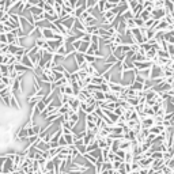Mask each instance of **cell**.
Listing matches in <instances>:
<instances>
[{
	"instance_id": "d4e9b609",
	"label": "cell",
	"mask_w": 174,
	"mask_h": 174,
	"mask_svg": "<svg viewBox=\"0 0 174 174\" xmlns=\"http://www.w3.org/2000/svg\"><path fill=\"white\" fill-rule=\"evenodd\" d=\"M23 1H26V0H23Z\"/></svg>"
},
{
	"instance_id": "7c38bea8",
	"label": "cell",
	"mask_w": 174,
	"mask_h": 174,
	"mask_svg": "<svg viewBox=\"0 0 174 174\" xmlns=\"http://www.w3.org/2000/svg\"><path fill=\"white\" fill-rule=\"evenodd\" d=\"M90 44H91V42H86V41H82V45H80V48L77 49V52H80V53H84V55H86L87 49L90 48Z\"/></svg>"
},
{
	"instance_id": "30bf717a",
	"label": "cell",
	"mask_w": 174,
	"mask_h": 174,
	"mask_svg": "<svg viewBox=\"0 0 174 174\" xmlns=\"http://www.w3.org/2000/svg\"><path fill=\"white\" fill-rule=\"evenodd\" d=\"M44 11H45L46 14H56V11H55V7H53V4H50V3H48L46 1L45 3V6H44Z\"/></svg>"
},
{
	"instance_id": "2e32d148",
	"label": "cell",
	"mask_w": 174,
	"mask_h": 174,
	"mask_svg": "<svg viewBox=\"0 0 174 174\" xmlns=\"http://www.w3.org/2000/svg\"><path fill=\"white\" fill-rule=\"evenodd\" d=\"M71 45H72V46H74V49H75V50H76V52H77V49L80 48V45H82V38H77V39H76V41H74V42H72Z\"/></svg>"
},
{
	"instance_id": "5bb4252c",
	"label": "cell",
	"mask_w": 174,
	"mask_h": 174,
	"mask_svg": "<svg viewBox=\"0 0 174 174\" xmlns=\"http://www.w3.org/2000/svg\"><path fill=\"white\" fill-rule=\"evenodd\" d=\"M53 7H55V11H56V14H57L58 16H60V14H61V11H63V4L57 3V1H55V4H53Z\"/></svg>"
},
{
	"instance_id": "44dd1931",
	"label": "cell",
	"mask_w": 174,
	"mask_h": 174,
	"mask_svg": "<svg viewBox=\"0 0 174 174\" xmlns=\"http://www.w3.org/2000/svg\"><path fill=\"white\" fill-rule=\"evenodd\" d=\"M131 164H132V170L133 171H139V170H140V164H139L137 161H133Z\"/></svg>"
},
{
	"instance_id": "4fadbf2b",
	"label": "cell",
	"mask_w": 174,
	"mask_h": 174,
	"mask_svg": "<svg viewBox=\"0 0 174 174\" xmlns=\"http://www.w3.org/2000/svg\"><path fill=\"white\" fill-rule=\"evenodd\" d=\"M135 23H136V27H144L145 25L144 19H142L140 16H135Z\"/></svg>"
},
{
	"instance_id": "52a82bcc",
	"label": "cell",
	"mask_w": 174,
	"mask_h": 174,
	"mask_svg": "<svg viewBox=\"0 0 174 174\" xmlns=\"http://www.w3.org/2000/svg\"><path fill=\"white\" fill-rule=\"evenodd\" d=\"M164 10H166V12L174 14V3L171 0H164Z\"/></svg>"
},
{
	"instance_id": "3957f363",
	"label": "cell",
	"mask_w": 174,
	"mask_h": 174,
	"mask_svg": "<svg viewBox=\"0 0 174 174\" xmlns=\"http://www.w3.org/2000/svg\"><path fill=\"white\" fill-rule=\"evenodd\" d=\"M154 63L150 61V60H144V61H135V69L136 71H142V69H147V68H151Z\"/></svg>"
},
{
	"instance_id": "ac0fdd59",
	"label": "cell",
	"mask_w": 174,
	"mask_h": 174,
	"mask_svg": "<svg viewBox=\"0 0 174 174\" xmlns=\"http://www.w3.org/2000/svg\"><path fill=\"white\" fill-rule=\"evenodd\" d=\"M65 94H67V95H75L74 88H72L71 84H67V86H65Z\"/></svg>"
},
{
	"instance_id": "cb8c5ba5",
	"label": "cell",
	"mask_w": 174,
	"mask_h": 174,
	"mask_svg": "<svg viewBox=\"0 0 174 174\" xmlns=\"http://www.w3.org/2000/svg\"><path fill=\"white\" fill-rule=\"evenodd\" d=\"M173 25H174V18H173Z\"/></svg>"
},
{
	"instance_id": "9a60e30c",
	"label": "cell",
	"mask_w": 174,
	"mask_h": 174,
	"mask_svg": "<svg viewBox=\"0 0 174 174\" xmlns=\"http://www.w3.org/2000/svg\"><path fill=\"white\" fill-rule=\"evenodd\" d=\"M126 27L128 29H133V27H136V23H135V18H131V19H126Z\"/></svg>"
},
{
	"instance_id": "277c9868",
	"label": "cell",
	"mask_w": 174,
	"mask_h": 174,
	"mask_svg": "<svg viewBox=\"0 0 174 174\" xmlns=\"http://www.w3.org/2000/svg\"><path fill=\"white\" fill-rule=\"evenodd\" d=\"M82 22H83V25L86 26H95V25H98V18L95 15H93V14H90V15L87 16L86 19L84 20H82Z\"/></svg>"
},
{
	"instance_id": "ba28073f",
	"label": "cell",
	"mask_w": 174,
	"mask_h": 174,
	"mask_svg": "<svg viewBox=\"0 0 174 174\" xmlns=\"http://www.w3.org/2000/svg\"><path fill=\"white\" fill-rule=\"evenodd\" d=\"M29 12L31 14V15H41V14H44L45 11H44V8H41V7H38V6H33L29 10Z\"/></svg>"
},
{
	"instance_id": "ffe728a7",
	"label": "cell",
	"mask_w": 174,
	"mask_h": 174,
	"mask_svg": "<svg viewBox=\"0 0 174 174\" xmlns=\"http://www.w3.org/2000/svg\"><path fill=\"white\" fill-rule=\"evenodd\" d=\"M123 162L124 161H114V162H112V163H113V169H114V170H118L120 166L123 164Z\"/></svg>"
},
{
	"instance_id": "603a6c76",
	"label": "cell",
	"mask_w": 174,
	"mask_h": 174,
	"mask_svg": "<svg viewBox=\"0 0 174 174\" xmlns=\"http://www.w3.org/2000/svg\"><path fill=\"white\" fill-rule=\"evenodd\" d=\"M128 174H139V171H133V170H132L131 173H128Z\"/></svg>"
},
{
	"instance_id": "8992f818",
	"label": "cell",
	"mask_w": 174,
	"mask_h": 174,
	"mask_svg": "<svg viewBox=\"0 0 174 174\" xmlns=\"http://www.w3.org/2000/svg\"><path fill=\"white\" fill-rule=\"evenodd\" d=\"M34 106H36V109H37V112H38V114H41V113L46 109V106H48V105H46V102H45L44 99H41L39 102H37Z\"/></svg>"
},
{
	"instance_id": "d6986e66",
	"label": "cell",
	"mask_w": 174,
	"mask_h": 174,
	"mask_svg": "<svg viewBox=\"0 0 174 174\" xmlns=\"http://www.w3.org/2000/svg\"><path fill=\"white\" fill-rule=\"evenodd\" d=\"M90 11H88V10H86V11H83V12H82V15L80 16H79V18H77V19H79V20H84V19H86V18H87V16H88V15H90Z\"/></svg>"
},
{
	"instance_id": "7a4b0ae2",
	"label": "cell",
	"mask_w": 174,
	"mask_h": 174,
	"mask_svg": "<svg viewBox=\"0 0 174 174\" xmlns=\"http://www.w3.org/2000/svg\"><path fill=\"white\" fill-rule=\"evenodd\" d=\"M166 15V10L164 8H154L151 11V18H154L155 20H161Z\"/></svg>"
},
{
	"instance_id": "5b68a950",
	"label": "cell",
	"mask_w": 174,
	"mask_h": 174,
	"mask_svg": "<svg viewBox=\"0 0 174 174\" xmlns=\"http://www.w3.org/2000/svg\"><path fill=\"white\" fill-rule=\"evenodd\" d=\"M75 64H76V67L79 68L82 64H83L84 61H86V57H84V53H80V52H75Z\"/></svg>"
},
{
	"instance_id": "9c48e42d",
	"label": "cell",
	"mask_w": 174,
	"mask_h": 174,
	"mask_svg": "<svg viewBox=\"0 0 174 174\" xmlns=\"http://www.w3.org/2000/svg\"><path fill=\"white\" fill-rule=\"evenodd\" d=\"M131 88H133V90H136V91H143V88H144V83L135 80L132 84H131Z\"/></svg>"
},
{
	"instance_id": "e0dca14e",
	"label": "cell",
	"mask_w": 174,
	"mask_h": 174,
	"mask_svg": "<svg viewBox=\"0 0 174 174\" xmlns=\"http://www.w3.org/2000/svg\"><path fill=\"white\" fill-rule=\"evenodd\" d=\"M155 22H156V20L154 19V18H150L148 20H145V27H147V29H150V27H154V25H155Z\"/></svg>"
},
{
	"instance_id": "6da1fadb",
	"label": "cell",
	"mask_w": 174,
	"mask_h": 174,
	"mask_svg": "<svg viewBox=\"0 0 174 174\" xmlns=\"http://www.w3.org/2000/svg\"><path fill=\"white\" fill-rule=\"evenodd\" d=\"M41 34L45 39H55L56 31L50 27H41Z\"/></svg>"
},
{
	"instance_id": "8fae6325",
	"label": "cell",
	"mask_w": 174,
	"mask_h": 174,
	"mask_svg": "<svg viewBox=\"0 0 174 174\" xmlns=\"http://www.w3.org/2000/svg\"><path fill=\"white\" fill-rule=\"evenodd\" d=\"M140 18H142V19H144V22L145 20H148L150 18H151V11H148V10H145V8H143V11L142 12H140Z\"/></svg>"
},
{
	"instance_id": "7402d4cb",
	"label": "cell",
	"mask_w": 174,
	"mask_h": 174,
	"mask_svg": "<svg viewBox=\"0 0 174 174\" xmlns=\"http://www.w3.org/2000/svg\"><path fill=\"white\" fill-rule=\"evenodd\" d=\"M6 87H7V84H4L3 82H1V83H0V91H1V90H4Z\"/></svg>"
}]
</instances>
